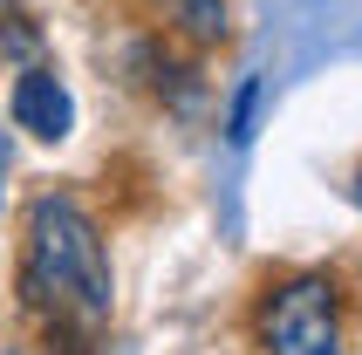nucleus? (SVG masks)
Returning a JSON list of instances; mask_svg holds the SVG:
<instances>
[{"label":"nucleus","mask_w":362,"mask_h":355,"mask_svg":"<svg viewBox=\"0 0 362 355\" xmlns=\"http://www.w3.org/2000/svg\"><path fill=\"white\" fill-rule=\"evenodd\" d=\"M253 103H260V82H246V89H240V103H233V144H246V137H253Z\"/></svg>","instance_id":"nucleus-5"},{"label":"nucleus","mask_w":362,"mask_h":355,"mask_svg":"<svg viewBox=\"0 0 362 355\" xmlns=\"http://www.w3.org/2000/svg\"><path fill=\"white\" fill-rule=\"evenodd\" d=\"M0 192H7V137H0Z\"/></svg>","instance_id":"nucleus-6"},{"label":"nucleus","mask_w":362,"mask_h":355,"mask_svg":"<svg viewBox=\"0 0 362 355\" xmlns=\"http://www.w3.org/2000/svg\"><path fill=\"white\" fill-rule=\"evenodd\" d=\"M253 335L267 355H349L342 349V287L328 267H308V274H287L267 287L260 315H253Z\"/></svg>","instance_id":"nucleus-2"},{"label":"nucleus","mask_w":362,"mask_h":355,"mask_svg":"<svg viewBox=\"0 0 362 355\" xmlns=\"http://www.w3.org/2000/svg\"><path fill=\"white\" fill-rule=\"evenodd\" d=\"M21 308L41 315L62 335H96L110 321L117 280H110V253H103L96 219L82 212V198L41 192L21 226Z\"/></svg>","instance_id":"nucleus-1"},{"label":"nucleus","mask_w":362,"mask_h":355,"mask_svg":"<svg viewBox=\"0 0 362 355\" xmlns=\"http://www.w3.org/2000/svg\"><path fill=\"white\" fill-rule=\"evenodd\" d=\"M151 7V21H158L164 35L192 41V48H212V41H226V0H144Z\"/></svg>","instance_id":"nucleus-4"},{"label":"nucleus","mask_w":362,"mask_h":355,"mask_svg":"<svg viewBox=\"0 0 362 355\" xmlns=\"http://www.w3.org/2000/svg\"><path fill=\"white\" fill-rule=\"evenodd\" d=\"M7 110H14V123L28 130V137H41V144H62L69 130H76V103H69V89H62L55 69H21Z\"/></svg>","instance_id":"nucleus-3"},{"label":"nucleus","mask_w":362,"mask_h":355,"mask_svg":"<svg viewBox=\"0 0 362 355\" xmlns=\"http://www.w3.org/2000/svg\"><path fill=\"white\" fill-rule=\"evenodd\" d=\"M356 198H362V185H356Z\"/></svg>","instance_id":"nucleus-7"}]
</instances>
